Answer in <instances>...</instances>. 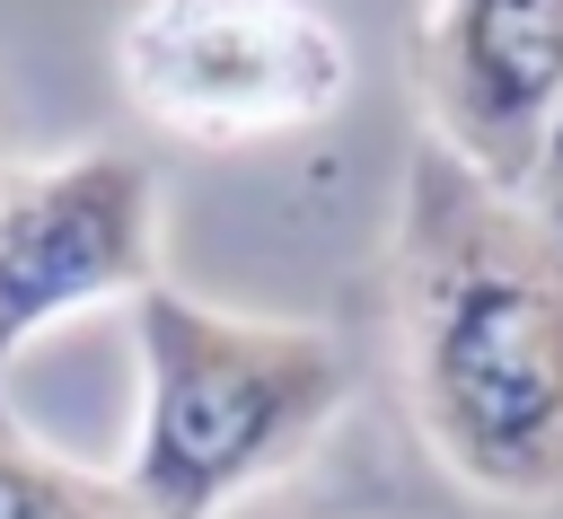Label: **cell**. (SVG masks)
I'll return each instance as SVG.
<instances>
[{"instance_id":"1","label":"cell","mask_w":563,"mask_h":519,"mask_svg":"<svg viewBox=\"0 0 563 519\" xmlns=\"http://www.w3.org/2000/svg\"><path fill=\"white\" fill-rule=\"evenodd\" d=\"M387 343L422 457L484 510L563 519V246L431 132L387 229Z\"/></svg>"},{"instance_id":"2","label":"cell","mask_w":563,"mask_h":519,"mask_svg":"<svg viewBox=\"0 0 563 519\" xmlns=\"http://www.w3.org/2000/svg\"><path fill=\"white\" fill-rule=\"evenodd\" d=\"M141 422L123 484L150 519H238L290 484L352 405V352L299 317H246L176 290L167 273L132 299Z\"/></svg>"},{"instance_id":"3","label":"cell","mask_w":563,"mask_h":519,"mask_svg":"<svg viewBox=\"0 0 563 519\" xmlns=\"http://www.w3.org/2000/svg\"><path fill=\"white\" fill-rule=\"evenodd\" d=\"M114 88L141 123L202 150L290 141L343 114L352 35L317 0H132Z\"/></svg>"},{"instance_id":"4","label":"cell","mask_w":563,"mask_h":519,"mask_svg":"<svg viewBox=\"0 0 563 519\" xmlns=\"http://www.w3.org/2000/svg\"><path fill=\"white\" fill-rule=\"evenodd\" d=\"M158 281V167L141 150H70L0 176V378L9 361L106 299Z\"/></svg>"},{"instance_id":"5","label":"cell","mask_w":563,"mask_h":519,"mask_svg":"<svg viewBox=\"0 0 563 519\" xmlns=\"http://www.w3.org/2000/svg\"><path fill=\"white\" fill-rule=\"evenodd\" d=\"M413 97L449 158L519 194L563 97V0H431L413 26Z\"/></svg>"},{"instance_id":"6","label":"cell","mask_w":563,"mask_h":519,"mask_svg":"<svg viewBox=\"0 0 563 519\" xmlns=\"http://www.w3.org/2000/svg\"><path fill=\"white\" fill-rule=\"evenodd\" d=\"M0 519H150V510L132 501L123 475H97V466L44 449L0 387Z\"/></svg>"},{"instance_id":"7","label":"cell","mask_w":563,"mask_h":519,"mask_svg":"<svg viewBox=\"0 0 563 519\" xmlns=\"http://www.w3.org/2000/svg\"><path fill=\"white\" fill-rule=\"evenodd\" d=\"M519 211L563 246V97H554V114H545V132H537V150H528V176H519Z\"/></svg>"}]
</instances>
